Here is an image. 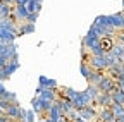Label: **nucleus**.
I'll list each match as a JSON object with an SVG mask.
<instances>
[{
	"label": "nucleus",
	"mask_w": 124,
	"mask_h": 122,
	"mask_svg": "<svg viewBox=\"0 0 124 122\" xmlns=\"http://www.w3.org/2000/svg\"><path fill=\"white\" fill-rule=\"evenodd\" d=\"M17 69H19V60H9L4 67H0V81L9 79Z\"/></svg>",
	"instance_id": "obj_1"
},
{
	"label": "nucleus",
	"mask_w": 124,
	"mask_h": 122,
	"mask_svg": "<svg viewBox=\"0 0 124 122\" xmlns=\"http://www.w3.org/2000/svg\"><path fill=\"white\" fill-rule=\"evenodd\" d=\"M98 43H100V36H98V33H97L93 28H90L88 35H86V36H85V40H83V47H85V48H88V50H91L93 47H97Z\"/></svg>",
	"instance_id": "obj_2"
},
{
	"label": "nucleus",
	"mask_w": 124,
	"mask_h": 122,
	"mask_svg": "<svg viewBox=\"0 0 124 122\" xmlns=\"http://www.w3.org/2000/svg\"><path fill=\"white\" fill-rule=\"evenodd\" d=\"M28 14H29V10L26 9V5H14V9H12V19L16 22H24L28 19Z\"/></svg>",
	"instance_id": "obj_3"
},
{
	"label": "nucleus",
	"mask_w": 124,
	"mask_h": 122,
	"mask_svg": "<svg viewBox=\"0 0 124 122\" xmlns=\"http://www.w3.org/2000/svg\"><path fill=\"white\" fill-rule=\"evenodd\" d=\"M97 119H98V122H116V115L110 110V107L100 108V112L97 114Z\"/></svg>",
	"instance_id": "obj_4"
},
{
	"label": "nucleus",
	"mask_w": 124,
	"mask_h": 122,
	"mask_svg": "<svg viewBox=\"0 0 124 122\" xmlns=\"http://www.w3.org/2000/svg\"><path fill=\"white\" fill-rule=\"evenodd\" d=\"M98 88L100 91H107V93H112V89H116V79H112L110 76H103L102 81L98 83Z\"/></svg>",
	"instance_id": "obj_5"
},
{
	"label": "nucleus",
	"mask_w": 124,
	"mask_h": 122,
	"mask_svg": "<svg viewBox=\"0 0 124 122\" xmlns=\"http://www.w3.org/2000/svg\"><path fill=\"white\" fill-rule=\"evenodd\" d=\"M95 103L100 107V108H103V107H110L112 105V95L107 93V91H100V95L97 96Z\"/></svg>",
	"instance_id": "obj_6"
},
{
	"label": "nucleus",
	"mask_w": 124,
	"mask_h": 122,
	"mask_svg": "<svg viewBox=\"0 0 124 122\" xmlns=\"http://www.w3.org/2000/svg\"><path fill=\"white\" fill-rule=\"evenodd\" d=\"M79 117H81L83 120H86V122H91L93 119L97 117V110L93 108L91 105H86L85 108H81V110H79Z\"/></svg>",
	"instance_id": "obj_7"
},
{
	"label": "nucleus",
	"mask_w": 124,
	"mask_h": 122,
	"mask_svg": "<svg viewBox=\"0 0 124 122\" xmlns=\"http://www.w3.org/2000/svg\"><path fill=\"white\" fill-rule=\"evenodd\" d=\"M88 64L95 69V71H103V69H107L105 58H103V57H95V55H91V58L88 60Z\"/></svg>",
	"instance_id": "obj_8"
},
{
	"label": "nucleus",
	"mask_w": 124,
	"mask_h": 122,
	"mask_svg": "<svg viewBox=\"0 0 124 122\" xmlns=\"http://www.w3.org/2000/svg\"><path fill=\"white\" fill-rule=\"evenodd\" d=\"M31 33H35V24L33 22H21V26H17V36L21 35H31Z\"/></svg>",
	"instance_id": "obj_9"
},
{
	"label": "nucleus",
	"mask_w": 124,
	"mask_h": 122,
	"mask_svg": "<svg viewBox=\"0 0 124 122\" xmlns=\"http://www.w3.org/2000/svg\"><path fill=\"white\" fill-rule=\"evenodd\" d=\"M38 84L43 86V88H52V89L57 88V81H55V79H50V78H46V76H40V78H38Z\"/></svg>",
	"instance_id": "obj_10"
},
{
	"label": "nucleus",
	"mask_w": 124,
	"mask_h": 122,
	"mask_svg": "<svg viewBox=\"0 0 124 122\" xmlns=\"http://www.w3.org/2000/svg\"><path fill=\"white\" fill-rule=\"evenodd\" d=\"M85 91H86V95H88V96L91 98V101L95 103L97 96L100 95V88H98V86H95V84H90V86H88V88H86Z\"/></svg>",
	"instance_id": "obj_11"
},
{
	"label": "nucleus",
	"mask_w": 124,
	"mask_h": 122,
	"mask_svg": "<svg viewBox=\"0 0 124 122\" xmlns=\"http://www.w3.org/2000/svg\"><path fill=\"white\" fill-rule=\"evenodd\" d=\"M100 45H102V48H103L105 52H110L112 47H114V40H112V36H102V38H100Z\"/></svg>",
	"instance_id": "obj_12"
},
{
	"label": "nucleus",
	"mask_w": 124,
	"mask_h": 122,
	"mask_svg": "<svg viewBox=\"0 0 124 122\" xmlns=\"http://www.w3.org/2000/svg\"><path fill=\"white\" fill-rule=\"evenodd\" d=\"M43 100H48V101H55L57 100V95H55V91L52 88H43L41 91V95H40Z\"/></svg>",
	"instance_id": "obj_13"
},
{
	"label": "nucleus",
	"mask_w": 124,
	"mask_h": 122,
	"mask_svg": "<svg viewBox=\"0 0 124 122\" xmlns=\"http://www.w3.org/2000/svg\"><path fill=\"white\" fill-rule=\"evenodd\" d=\"M112 101L114 103H121V105H124V91H121L119 88H116V89H112Z\"/></svg>",
	"instance_id": "obj_14"
},
{
	"label": "nucleus",
	"mask_w": 124,
	"mask_h": 122,
	"mask_svg": "<svg viewBox=\"0 0 124 122\" xmlns=\"http://www.w3.org/2000/svg\"><path fill=\"white\" fill-rule=\"evenodd\" d=\"M102 78H103L102 71H95V69H93V72H91V76L88 78V81H90V84H95V86H98V83L102 81Z\"/></svg>",
	"instance_id": "obj_15"
},
{
	"label": "nucleus",
	"mask_w": 124,
	"mask_h": 122,
	"mask_svg": "<svg viewBox=\"0 0 124 122\" xmlns=\"http://www.w3.org/2000/svg\"><path fill=\"white\" fill-rule=\"evenodd\" d=\"M110 110L114 112V115H116V119H117V117L124 115V105H121V103H114V101H112V105H110Z\"/></svg>",
	"instance_id": "obj_16"
},
{
	"label": "nucleus",
	"mask_w": 124,
	"mask_h": 122,
	"mask_svg": "<svg viewBox=\"0 0 124 122\" xmlns=\"http://www.w3.org/2000/svg\"><path fill=\"white\" fill-rule=\"evenodd\" d=\"M79 71H81V74H83V78H90L91 76V72H93V67L90 65V64H86V62H83L81 65H79Z\"/></svg>",
	"instance_id": "obj_17"
},
{
	"label": "nucleus",
	"mask_w": 124,
	"mask_h": 122,
	"mask_svg": "<svg viewBox=\"0 0 124 122\" xmlns=\"http://www.w3.org/2000/svg\"><path fill=\"white\" fill-rule=\"evenodd\" d=\"M26 9H28L29 12H40V9H41V4H36L35 0H29V2L26 4Z\"/></svg>",
	"instance_id": "obj_18"
},
{
	"label": "nucleus",
	"mask_w": 124,
	"mask_h": 122,
	"mask_svg": "<svg viewBox=\"0 0 124 122\" xmlns=\"http://www.w3.org/2000/svg\"><path fill=\"white\" fill-rule=\"evenodd\" d=\"M64 91H66V98H69L71 101H74V100L78 98V95H79V91H76V89H72V88H66Z\"/></svg>",
	"instance_id": "obj_19"
},
{
	"label": "nucleus",
	"mask_w": 124,
	"mask_h": 122,
	"mask_svg": "<svg viewBox=\"0 0 124 122\" xmlns=\"http://www.w3.org/2000/svg\"><path fill=\"white\" fill-rule=\"evenodd\" d=\"M35 115H36L35 110H26V117H24V120H26V122H36Z\"/></svg>",
	"instance_id": "obj_20"
},
{
	"label": "nucleus",
	"mask_w": 124,
	"mask_h": 122,
	"mask_svg": "<svg viewBox=\"0 0 124 122\" xmlns=\"http://www.w3.org/2000/svg\"><path fill=\"white\" fill-rule=\"evenodd\" d=\"M10 105H12V101H9V100H4V98H0V108H2V110H7Z\"/></svg>",
	"instance_id": "obj_21"
},
{
	"label": "nucleus",
	"mask_w": 124,
	"mask_h": 122,
	"mask_svg": "<svg viewBox=\"0 0 124 122\" xmlns=\"http://www.w3.org/2000/svg\"><path fill=\"white\" fill-rule=\"evenodd\" d=\"M36 17H38V12H29V14H28V19H26V21H28V22H33V24H35Z\"/></svg>",
	"instance_id": "obj_22"
},
{
	"label": "nucleus",
	"mask_w": 124,
	"mask_h": 122,
	"mask_svg": "<svg viewBox=\"0 0 124 122\" xmlns=\"http://www.w3.org/2000/svg\"><path fill=\"white\" fill-rule=\"evenodd\" d=\"M7 62H9V60H7V58H5L4 55H0V67H4V65H5Z\"/></svg>",
	"instance_id": "obj_23"
},
{
	"label": "nucleus",
	"mask_w": 124,
	"mask_h": 122,
	"mask_svg": "<svg viewBox=\"0 0 124 122\" xmlns=\"http://www.w3.org/2000/svg\"><path fill=\"white\" fill-rule=\"evenodd\" d=\"M117 43H119V45H122V47H124V33L117 36Z\"/></svg>",
	"instance_id": "obj_24"
},
{
	"label": "nucleus",
	"mask_w": 124,
	"mask_h": 122,
	"mask_svg": "<svg viewBox=\"0 0 124 122\" xmlns=\"http://www.w3.org/2000/svg\"><path fill=\"white\" fill-rule=\"evenodd\" d=\"M29 0H16V5H26Z\"/></svg>",
	"instance_id": "obj_25"
},
{
	"label": "nucleus",
	"mask_w": 124,
	"mask_h": 122,
	"mask_svg": "<svg viewBox=\"0 0 124 122\" xmlns=\"http://www.w3.org/2000/svg\"><path fill=\"white\" fill-rule=\"evenodd\" d=\"M2 2L9 4V5H16V0H2Z\"/></svg>",
	"instance_id": "obj_26"
},
{
	"label": "nucleus",
	"mask_w": 124,
	"mask_h": 122,
	"mask_svg": "<svg viewBox=\"0 0 124 122\" xmlns=\"http://www.w3.org/2000/svg\"><path fill=\"white\" fill-rule=\"evenodd\" d=\"M116 122H124V115H121V117H117V119H116Z\"/></svg>",
	"instance_id": "obj_27"
},
{
	"label": "nucleus",
	"mask_w": 124,
	"mask_h": 122,
	"mask_svg": "<svg viewBox=\"0 0 124 122\" xmlns=\"http://www.w3.org/2000/svg\"><path fill=\"white\" fill-rule=\"evenodd\" d=\"M72 122H86V120H83V119H81V117H78V119H74V120H72Z\"/></svg>",
	"instance_id": "obj_28"
},
{
	"label": "nucleus",
	"mask_w": 124,
	"mask_h": 122,
	"mask_svg": "<svg viewBox=\"0 0 124 122\" xmlns=\"http://www.w3.org/2000/svg\"><path fill=\"white\" fill-rule=\"evenodd\" d=\"M38 122H48V120H46V119H40Z\"/></svg>",
	"instance_id": "obj_29"
},
{
	"label": "nucleus",
	"mask_w": 124,
	"mask_h": 122,
	"mask_svg": "<svg viewBox=\"0 0 124 122\" xmlns=\"http://www.w3.org/2000/svg\"><path fill=\"white\" fill-rule=\"evenodd\" d=\"M5 114V110H2V108H0V115H4Z\"/></svg>",
	"instance_id": "obj_30"
},
{
	"label": "nucleus",
	"mask_w": 124,
	"mask_h": 122,
	"mask_svg": "<svg viewBox=\"0 0 124 122\" xmlns=\"http://www.w3.org/2000/svg\"><path fill=\"white\" fill-rule=\"evenodd\" d=\"M35 2H36V4H41V2H43V0H35Z\"/></svg>",
	"instance_id": "obj_31"
},
{
	"label": "nucleus",
	"mask_w": 124,
	"mask_h": 122,
	"mask_svg": "<svg viewBox=\"0 0 124 122\" xmlns=\"http://www.w3.org/2000/svg\"><path fill=\"white\" fill-rule=\"evenodd\" d=\"M122 7H124V0H122Z\"/></svg>",
	"instance_id": "obj_32"
},
{
	"label": "nucleus",
	"mask_w": 124,
	"mask_h": 122,
	"mask_svg": "<svg viewBox=\"0 0 124 122\" xmlns=\"http://www.w3.org/2000/svg\"><path fill=\"white\" fill-rule=\"evenodd\" d=\"M21 122H26V120H21Z\"/></svg>",
	"instance_id": "obj_33"
}]
</instances>
